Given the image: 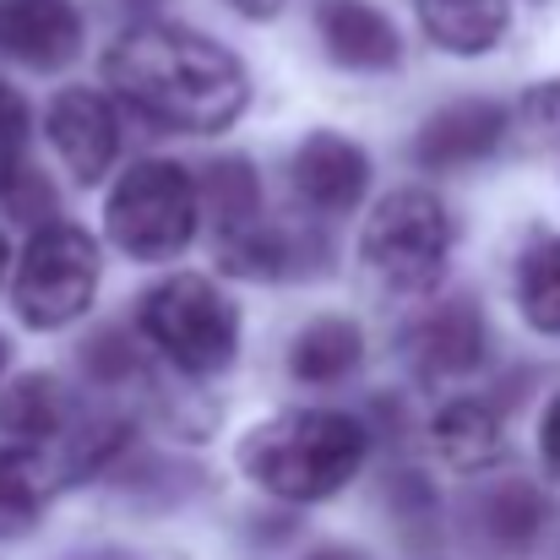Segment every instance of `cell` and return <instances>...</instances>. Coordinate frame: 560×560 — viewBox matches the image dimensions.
<instances>
[{
    "mask_svg": "<svg viewBox=\"0 0 560 560\" xmlns=\"http://www.w3.org/2000/svg\"><path fill=\"white\" fill-rule=\"evenodd\" d=\"M501 142H506V109L490 98H463L424 120V131L413 137V159L424 170H457L490 159Z\"/></svg>",
    "mask_w": 560,
    "mask_h": 560,
    "instance_id": "obj_9",
    "label": "cell"
},
{
    "mask_svg": "<svg viewBox=\"0 0 560 560\" xmlns=\"http://www.w3.org/2000/svg\"><path fill=\"white\" fill-rule=\"evenodd\" d=\"M408 360L419 365L424 381H452V375H474L485 360V322L474 311V300H446L435 305L413 338H408Z\"/></svg>",
    "mask_w": 560,
    "mask_h": 560,
    "instance_id": "obj_10",
    "label": "cell"
},
{
    "mask_svg": "<svg viewBox=\"0 0 560 560\" xmlns=\"http://www.w3.org/2000/svg\"><path fill=\"white\" fill-rule=\"evenodd\" d=\"M311 560H365V556H354V550H322V556H311Z\"/></svg>",
    "mask_w": 560,
    "mask_h": 560,
    "instance_id": "obj_26",
    "label": "cell"
},
{
    "mask_svg": "<svg viewBox=\"0 0 560 560\" xmlns=\"http://www.w3.org/2000/svg\"><path fill=\"white\" fill-rule=\"evenodd\" d=\"M88 371L98 375V381H120V375H131L137 371L131 343H126V338H115V332H98V338L88 343Z\"/></svg>",
    "mask_w": 560,
    "mask_h": 560,
    "instance_id": "obj_23",
    "label": "cell"
},
{
    "mask_svg": "<svg viewBox=\"0 0 560 560\" xmlns=\"http://www.w3.org/2000/svg\"><path fill=\"white\" fill-rule=\"evenodd\" d=\"M22 148H27V104L16 88L0 82V190L22 175Z\"/></svg>",
    "mask_w": 560,
    "mask_h": 560,
    "instance_id": "obj_22",
    "label": "cell"
},
{
    "mask_svg": "<svg viewBox=\"0 0 560 560\" xmlns=\"http://www.w3.org/2000/svg\"><path fill=\"white\" fill-rule=\"evenodd\" d=\"M44 468L27 452H0V539H16L38 523Z\"/></svg>",
    "mask_w": 560,
    "mask_h": 560,
    "instance_id": "obj_19",
    "label": "cell"
},
{
    "mask_svg": "<svg viewBox=\"0 0 560 560\" xmlns=\"http://www.w3.org/2000/svg\"><path fill=\"white\" fill-rule=\"evenodd\" d=\"M539 452H545V463L560 474V397L550 402V413H545V430H539Z\"/></svg>",
    "mask_w": 560,
    "mask_h": 560,
    "instance_id": "obj_24",
    "label": "cell"
},
{
    "mask_svg": "<svg viewBox=\"0 0 560 560\" xmlns=\"http://www.w3.org/2000/svg\"><path fill=\"white\" fill-rule=\"evenodd\" d=\"M104 229L131 261L180 256L196 234V180L180 164H164V159L126 170L104 207Z\"/></svg>",
    "mask_w": 560,
    "mask_h": 560,
    "instance_id": "obj_4",
    "label": "cell"
},
{
    "mask_svg": "<svg viewBox=\"0 0 560 560\" xmlns=\"http://www.w3.org/2000/svg\"><path fill=\"white\" fill-rule=\"evenodd\" d=\"M104 77L131 109L196 137L229 131L250 98L245 66L223 44L170 22H142L120 33L104 55Z\"/></svg>",
    "mask_w": 560,
    "mask_h": 560,
    "instance_id": "obj_1",
    "label": "cell"
},
{
    "mask_svg": "<svg viewBox=\"0 0 560 560\" xmlns=\"http://www.w3.org/2000/svg\"><path fill=\"white\" fill-rule=\"evenodd\" d=\"M0 371H5V343H0Z\"/></svg>",
    "mask_w": 560,
    "mask_h": 560,
    "instance_id": "obj_28",
    "label": "cell"
},
{
    "mask_svg": "<svg viewBox=\"0 0 560 560\" xmlns=\"http://www.w3.org/2000/svg\"><path fill=\"white\" fill-rule=\"evenodd\" d=\"M413 11L430 44L452 55H485L512 27V0H413Z\"/></svg>",
    "mask_w": 560,
    "mask_h": 560,
    "instance_id": "obj_13",
    "label": "cell"
},
{
    "mask_svg": "<svg viewBox=\"0 0 560 560\" xmlns=\"http://www.w3.org/2000/svg\"><path fill=\"white\" fill-rule=\"evenodd\" d=\"M93 289H98V245L88 240V229L77 223L33 229L16 267V316L38 332H55L93 305Z\"/></svg>",
    "mask_w": 560,
    "mask_h": 560,
    "instance_id": "obj_6",
    "label": "cell"
},
{
    "mask_svg": "<svg viewBox=\"0 0 560 560\" xmlns=\"http://www.w3.org/2000/svg\"><path fill=\"white\" fill-rule=\"evenodd\" d=\"M0 430L16 441H44L60 430V392L49 375H22L5 397H0Z\"/></svg>",
    "mask_w": 560,
    "mask_h": 560,
    "instance_id": "obj_18",
    "label": "cell"
},
{
    "mask_svg": "<svg viewBox=\"0 0 560 560\" xmlns=\"http://www.w3.org/2000/svg\"><path fill=\"white\" fill-rule=\"evenodd\" d=\"M223 5H229V11H240V16H256V22L283 11V0H223Z\"/></svg>",
    "mask_w": 560,
    "mask_h": 560,
    "instance_id": "obj_25",
    "label": "cell"
},
{
    "mask_svg": "<svg viewBox=\"0 0 560 560\" xmlns=\"http://www.w3.org/2000/svg\"><path fill=\"white\" fill-rule=\"evenodd\" d=\"M0 49L33 71H60L82 49V16L71 0H0Z\"/></svg>",
    "mask_w": 560,
    "mask_h": 560,
    "instance_id": "obj_8",
    "label": "cell"
},
{
    "mask_svg": "<svg viewBox=\"0 0 560 560\" xmlns=\"http://www.w3.org/2000/svg\"><path fill=\"white\" fill-rule=\"evenodd\" d=\"M506 137L517 153H560V82H539L506 115Z\"/></svg>",
    "mask_w": 560,
    "mask_h": 560,
    "instance_id": "obj_20",
    "label": "cell"
},
{
    "mask_svg": "<svg viewBox=\"0 0 560 560\" xmlns=\"http://www.w3.org/2000/svg\"><path fill=\"white\" fill-rule=\"evenodd\" d=\"M294 186L311 207L322 212H349L365 201V186H371V164L365 153L338 137V131H316L305 137V148L294 153Z\"/></svg>",
    "mask_w": 560,
    "mask_h": 560,
    "instance_id": "obj_11",
    "label": "cell"
},
{
    "mask_svg": "<svg viewBox=\"0 0 560 560\" xmlns=\"http://www.w3.org/2000/svg\"><path fill=\"white\" fill-rule=\"evenodd\" d=\"M485 528L495 545H528L545 528V495L534 485H506L485 501Z\"/></svg>",
    "mask_w": 560,
    "mask_h": 560,
    "instance_id": "obj_21",
    "label": "cell"
},
{
    "mask_svg": "<svg viewBox=\"0 0 560 560\" xmlns=\"http://www.w3.org/2000/svg\"><path fill=\"white\" fill-rule=\"evenodd\" d=\"M446 245H452L446 207L430 190L413 186L381 196L375 212L365 218V234H360L365 267L397 294H424L446 267Z\"/></svg>",
    "mask_w": 560,
    "mask_h": 560,
    "instance_id": "obj_5",
    "label": "cell"
},
{
    "mask_svg": "<svg viewBox=\"0 0 560 560\" xmlns=\"http://www.w3.org/2000/svg\"><path fill=\"white\" fill-rule=\"evenodd\" d=\"M365 446L371 435L360 419L311 408V413H283L250 430L240 441V468L278 501H322L360 474Z\"/></svg>",
    "mask_w": 560,
    "mask_h": 560,
    "instance_id": "obj_2",
    "label": "cell"
},
{
    "mask_svg": "<svg viewBox=\"0 0 560 560\" xmlns=\"http://www.w3.org/2000/svg\"><path fill=\"white\" fill-rule=\"evenodd\" d=\"M430 446H435L441 463H452V468H463V474H479V468H490V463L501 457V419H495L490 402L457 397V402H446V408L435 413Z\"/></svg>",
    "mask_w": 560,
    "mask_h": 560,
    "instance_id": "obj_14",
    "label": "cell"
},
{
    "mask_svg": "<svg viewBox=\"0 0 560 560\" xmlns=\"http://www.w3.org/2000/svg\"><path fill=\"white\" fill-rule=\"evenodd\" d=\"M142 332L186 375H218L240 349V316H234L229 294L196 272L164 278L142 300Z\"/></svg>",
    "mask_w": 560,
    "mask_h": 560,
    "instance_id": "obj_3",
    "label": "cell"
},
{
    "mask_svg": "<svg viewBox=\"0 0 560 560\" xmlns=\"http://www.w3.org/2000/svg\"><path fill=\"white\" fill-rule=\"evenodd\" d=\"M49 142L66 159V170L82 186H93L109 175V164L120 153V120L93 88H71L49 104Z\"/></svg>",
    "mask_w": 560,
    "mask_h": 560,
    "instance_id": "obj_7",
    "label": "cell"
},
{
    "mask_svg": "<svg viewBox=\"0 0 560 560\" xmlns=\"http://www.w3.org/2000/svg\"><path fill=\"white\" fill-rule=\"evenodd\" d=\"M196 212H207V223L218 234L229 229H245L256 218V170L245 159H218L207 164L201 190H196Z\"/></svg>",
    "mask_w": 560,
    "mask_h": 560,
    "instance_id": "obj_16",
    "label": "cell"
},
{
    "mask_svg": "<svg viewBox=\"0 0 560 560\" xmlns=\"http://www.w3.org/2000/svg\"><path fill=\"white\" fill-rule=\"evenodd\" d=\"M316 27H322L327 55L349 71H392L402 55V38L386 22V11H375L365 0H322Z\"/></svg>",
    "mask_w": 560,
    "mask_h": 560,
    "instance_id": "obj_12",
    "label": "cell"
},
{
    "mask_svg": "<svg viewBox=\"0 0 560 560\" xmlns=\"http://www.w3.org/2000/svg\"><path fill=\"white\" fill-rule=\"evenodd\" d=\"M360 354H365L360 327L343 322V316H327V322H311V327L294 338L289 371L300 375V381H311V386H322V381H343V375L360 365Z\"/></svg>",
    "mask_w": 560,
    "mask_h": 560,
    "instance_id": "obj_15",
    "label": "cell"
},
{
    "mask_svg": "<svg viewBox=\"0 0 560 560\" xmlns=\"http://www.w3.org/2000/svg\"><path fill=\"white\" fill-rule=\"evenodd\" d=\"M0 272H5V234H0Z\"/></svg>",
    "mask_w": 560,
    "mask_h": 560,
    "instance_id": "obj_27",
    "label": "cell"
},
{
    "mask_svg": "<svg viewBox=\"0 0 560 560\" xmlns=\"http://www.w3.org/2000/svg\"><path fill=\"white\" fill-rule=\"evenodd\" d=\"M517 305L539 332H560V234L534 240L517 261Z\"/></svg>",
    "mask_w": 560,
    "mask_h": 560,
    "instance_id": "obj_17",
    "label": "cell"
}]
</instances>
